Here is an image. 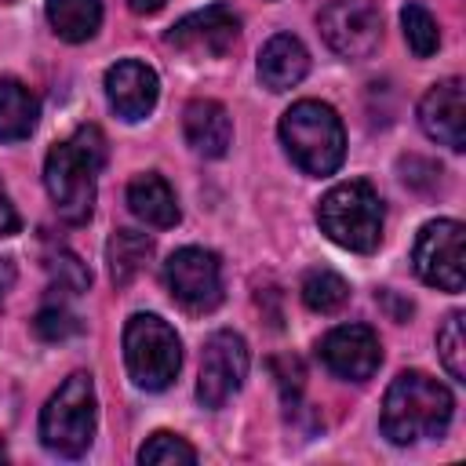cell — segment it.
Returning a JSON list of instances; mask_svg holds the SVG:
<instances>
[{"label":"cell","instance_id":"12","mask_svg":"<svg viewBox=\"0 0 466 466\" xmlns=\"http://www.w3.org/2000/svg\"><path fill=\"white\" fill-rule=\"evenodd\" d=\"M317 353L328 364V371H335L339 379H350V382H368L382 364L379 335L368 324H339V328H331L317 342Z\"/></svg>","mask_w":466,"mask_h":466},{"label":"cell","instance_id":"6","mask_svg":"<svg viewBox=\"0 0 466 466\" xmlns=\"http://www.w3.org/2000/svg\"><path fill=\"white\" fill-rule=\"evenodd\" d=\"M124 364L138 390L160 393L182 368V342L175 328L157 313H135L124 324Z\"/></svg>","mask_w":466,"mask_h":466},{"label":"cell","instance_id":"9","mask_svg":"<svg viewBox=\"0 0 466 466\" xmlns=\"http://www.w3.org/2000/svg\"><path fill=\"white\" fill-rule=\"evenodd\" d=\"M248 342L237 331H215L204 342L200 353V375H197V400L204 408H222L248 379Z\"/></svg>","mask_w":466,"mask_h":466},{"label":"cell","instance_id":"21","mask_svg":"<svg viewBox=\"0 0 466 466\" xmlns=\"http://www.w3.org/2000/svg\"><path fill=\"white\" fill-rule=\"evenodd\" d=\"M302 302L313 313H335L350 302V284L342 273H335L328 266H313L302 277Z\"/></svg>","mask_w":466,"mask_h":466},{"label":"cell","instance_id":"31","mask_svg":"<svg viewBox=\"0 0 466 466\" xmlns=\"http://www.w3.org/2000/svg\"><path fill=\"white\" fill-rule=\"evenodd\" d=\"M4 459H7V448H4V441H0V462H4Z\"/></svg>","mask_w":466,"mask_h":466},{"label":"cell","instance_id":"5","mask_svg":"<svg viewBox=\"0 0 466 466\" xmlns=\"http://www.w3.org/2000/svg\"><path fill=\"white\" fill-rule=\"evenodd\" d=\"M98 426V397L87 371H73L40 411V444L62 459H80Z\"/></svg>","mask_w":466,"mask_h":466},{"label":"cell","instance_id":"15","mask_svg":"<svg viewBox=\"0 0 466 466\" xmlns=\"http://www.w3.org/2000/svg\"><path fill=\"white\" fill-rule=\"evenodd\" d=\"M182 131L200 157H226V149L233 146V120L215 98H193L182 113Z\"/></svg>","mask_w":466,"mask_h":466},{"label":"cell","instance_id":"20","mask_svg":"<svg viewBox=\"0 0 466 466\" xmlns=\"http://www.w3.org/2000/svg\"><path fill=\"white\" fill-rule=\"evenodd\" d=\"M153 255V237L138 233V229H116L106 244V262H109V277L116 288L131 284L138 277V269L149 262Z\"/></svg>","mask_w":466,"mask_h":466},{"label":"cell","instance_id":"25","mask_svg":"<svg viewBox=\"0 0 466 466\" xmlns=\"http://www.w3.org/2000/svg\"><path fill=\"white\" fill-rule=\"evenodd\" d=\"M33 331H36L44 342H62V339H69V335L80 331V320H76L69 309H62V306H44V309L33 317Z\"/></svg>","mask_w":466,"mask_h":466},{"label":"cell","instance_id":"3","mask_svg":"<svg viewBox=\"0 0 466 466\" xmlns=\"http://www.w3.org/2000/svg\"><path fill=\"white\" fill-rule=\"evenodd\" d=\"M280 142L291 157V164L306 175H335L346 157V131L339 113L328 102L302 98L280 116Z\"/></svg>","mask_w":466,"mask_h":466},{"label":"cell","instance_id":"22","mask_svg":"<svg viewBox=\"0 0 466 466\" xmlns=\"http://www.w3.org/2000/svg\"><path fill=\"white\" fill-rule=\"evenodd\" d=\"M138 462L142 466H193L197 462V448L186 437L171 433V430H157L138 448Z\"/></svg>","mask_w":466,"mask_h":466},{"label":"cell","instance_id":"11","mask_svg":"<svg viewBox=\"0 0 466 466\" xmlns=\"http://www.w3.org/2000/svg\"><path fill=\"white\" fill-rule=\"evenodd\" d=\"M240 36V18L233 15V7L226 4H211V7H200L186 18H178L171 29H167V44L175 51H186V55H200V58H222Z\"/></svg>","mask_w":466,"mask_h":466},{"label":"cell","instance_id":"7","mask_svg":"<svg viewBox=\"0 0 466 466\" xmlns=\"http://www.w3.org/2000/svg\"><path fill=\"white\" fill-rule=\"evenodd\" d=\"M419 280L441 291H462L466 284V229L455 218H433L419 229L411 248Z\"/></svg>","mask_w":466,"mask_h":466},{"label":"cell","instance_id":"16","mask_svg":"<svg viewBox=\"0 0 466 466\" xmlns=\"http://www.w3.org/2000/svg\"><path fill=\"white\" fill-rule=\"evenodd\" d=\"M309 73V51L302 47L299 36L291 33H277L262 44L258 51V80L269 91H288L295 84H302V76Z\"/></svg>","mask_w":466,"mask_h":466},{"label":"cell","instance_id":"30","mask_svg":"<svg viewBox=\"0 0 466 466\" xmlns=\"http://www.w3.org/2000/svg\"><path fill=\"white\" fill-rule=\"evenodd\" d=\"M127 7H131L135 15H157V11L164 7V0H127Z\"/></svg>","mask_w":466,"mask_h":466},{"label":"cell","instance_id":"19","mask_svg":"<svg viewBox=\"0 0 466 466\" xmlns=\"http://www.w3.org/2000/svg\"><path fill=\"white\" fill-rule=\"evenodd\" d=\"M47 22L58 40L84 44L102 25V0H47Z\"/></svg>","mask_w":466,"mask_h":466},{"label":"cell","instance_id":"1","mask_svg":"<svg viewBox=\"0 0 466 466\" xmlns=\"http://www.w3.org/2000/svg\"><path fill=\"white\" fill-rule=\"evenodd\" d=\"M106 157H109V146L95 124H84L73 131V138L51 146L44 160V186L55 211L69 226H80L91 218L95 182H98V171L106 167Z\"/></svg>","mask_w":466,"mask_h":466},{"label":"cell","instance_id":"14","mask_svg":"<svg viewBox=\"0 0 466 466\" xmlns=\"http://www.w3.org/2000/svg\"><path fill=\"white\" fill-rule=\"evenodd\" d=\"M160 80L157 73L138 58H120L106 69V98L120 120H146L157 106Z\"/></svg>","mask_w":466,"mask_h":466},{"label":"cell","instance_id":"18","mask_svg":"<svg viewBox=\"0 0 466 466\" xmlns=\"http://www.w3.org/2000/svg\"><path fill=\"white\" fill-rule=\"evenodd\" d=\"M36 116H40L36 95L15 76H0V142L29 138L36 127Z\"/></svg>","mask_w":466,"mask_h":466},{"label":"cell","instance_id":"13","mask_svg":"<svg viewBox=\"0 0 466 466\" xmlns=\"http://www.w3.org/2000/svg\"><path fill=\"white\" fill-rule=\"evenodd\" d=\"M419 124L437 146H448L451 153L466 149V91L459 76H448L422 95Z\"/></svg>","mask_w":466,"mask_h":466},{"label":"cell","instance_id":"23","mask_svg":"<svg viewBox=\"0 0 466 466\" xmlns=\"http://www.w3.org/2000/svg\"><path fill=\"white\" fill-rule=\"evenodd\" d=\"M400 25H404V40L415 58H430L441 47V25L422 4H408L400 11Z\"/></svg>","mask_w":466,"mask_h":466},{"label":"cell","instance_id":"2","mask_svg":"<svg viewBox=\"0 0 466 466\" xmlns=\"http://www.w3.org/2000/svg\"><path fill=\"white\" fill-rule=\"evenodd\" d=\"M455 400L444 382L426 371H400L382 397V437L393 444H415L422 437H441L451 422Z\"/></svg>","mask_w":466,"mask_h":466},{"label":"cell","instance_id":"26","mask_svg":"<svg viewBox=\"0 0 466 466\" xmlns=\"http://www.w3.org/2000/svg\"><path fill=\"white\" fill-rule=\"evenodd\" d=\"M47 269H51L55 284H58L62 291H69V295H80V291H87V284H91L87 266H84L76 255H69V251H58V255L47 262Z\"/></svg>","mask_w":466,"mask_h":466},{"label":"cell","instance_id":"8","mask_svg":"<svg viewBox=\"0 0 466 466\" xmlns=\"http://www.w3.org/2000/svg\"><path fill=\"white\" fill-rule=\"evenodd\" d=\"M171 299L189 313H211L222 302V262L208 248H178L164 262Z\"/></svg>","mask_w":466,"mask_h":466},{"label":"cell","instance_id":"17","mask_svg":"<svg viewBox=\"0 0 466 466\" xmlns=\"http://www.w3.org/2000/svg\"><path fill=\"white\" fill-rule=\"evenodd\" d=\"M127 208H131L135 218H142L146 226H157V229H171L182 218L178 200H175L167 178L157 175V171H146V175H135L131 178V186H127Z\"/></svg>","mask_w":466,"mask_h":466},{"label":"cell","instance_id":"4","mask_svg":"<svg viewBox=\"0 0 466 466\" xmlns=\"http://www.w3.org/2000/svg\"><path fill=\"white\" fill-rule=\"evenodd\" d=\"M382 218H386L382 197L364 178L331 186L317 204V222L328 233V240L346 251H357V255H368L379 248Z\"/></svg>","mask_w":466,"mask_h":466},{"label":"cell","instance_id":"24","mask_svg":"<svg viewBox=\"0 0 466 466\" xmlns=\"http://www.w3.org/2000/svg\"><path fill=\"white\" fill-rule=\"evenodd\" d=\"M437 353L441 364L455 382H466V331H462V313H448L444 324L437 328Z\"/></svg>","mask_w":466,"mask_h":466},{"label":"cell","instance_id":"28","mask_svg":"<svg viewBox=\"0 0 466 466\" xmlns=\"http://www.w3.org/2000/svg\"><path fill=\"white\" fill-rule=\"evenodd\" d=\"M18 229H22V215H18V208L11 204L7 189L0 186V237H15Z\"/></svg>","mask_w":466,"mask_h":466},{"label":"cell","instance_id":"10","mask_svg":"<svg viewBox=\"0 0 466 466\" xmlns=\"http://www.w3.org/2000/svg\"><path fill=\"white\" fill-rule=\"evenodd\" d=\"M317 25L328 47L342 58H368L382 36V18L371 0H331Z\"/></svg>","mask_w":466,"mask_h":466},{"label":"cell","instance_id":"29","mask_svg":"<svg viewBox=\"0 0 466 466\" xmlns=\"http://www.w3.org/2000/svg\"><path fill=\"white\" fill-rule=\"evenodd\" d=\"M11 284H15V262L11 258H0V299L11 291Z\"/></svg>","mask_w":466,"mask_h":466},{"label":"cell","instance_id":"27","mask_svg":"<svg viewBox=\"0 0 466 466\" xmlns=\"http://www.w3.org/2000/svg\"><path fill=\"white\" fill-rule=\"evenodd\" d=\"M273 371H277V382H280L284 400L291 404L299 397V390H302V364L295 357H280V360H273Z\"/></svg>","mask_w":466,"mask_h":466}]
</instances>
